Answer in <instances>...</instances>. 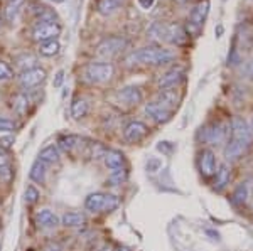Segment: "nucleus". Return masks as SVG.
<instances>
[{
    "label": "nucleus",
    "instance_id": "nucleus-1",
    "mask_svg": "<svg viewBox=\"0 0 253 251\" xmlns=\"http://www.w3.org/2000/svg\"><path fill=\"white\" fill-rule=\"evenodd\" d=\"M175 59V52L170 49H162V47H144L126 56L125 63L128 66L133 64H147V66H162Z\"/></svg>",
    "mask_w": 253,
    "mask_h": 251
},
{
    "label": "nucleus",
    "instance_id": "nucleus-2",
    "mask_svg": "<svg viewBox=\"0 0 253 251\" xmlns=\"http://www.w3.org/2000/svg\"><path fill=\"white\" fill-rule=\"evenodd\" d=\"M120 206V199L113 194L93 192L84 199V209L89 213H112Z\"/></svg>",
    "mask_w": 253,
    "mask_h": 251
},
{
    "label": "nucleus",
    "instance_id": "nucleus-3",
    "mask_svg": "<svg viewBox=\"0 0 253 251\" xmlns=\"http://www.w3.org/2000/svg\"><path fill=\"white\" fill-rule=\"evenodd\" d=\"M115 76L112 63H88L83 70V78L89 83H107Z\"/></svg>",
    "mask_w": 253,
    "mask_h": 251
},
{
    "label": "nucleus",
    "instance_id": "nucleus-4",
    "mask_svg": "<svg viewBox=\"0 0 253 251\" xmlns=\"http://www.w3.org/2000/svg\"><path fill=\"white\" fill-rule=\"evenodd\" d=\"M128 46V40L120 36H112V37L103 39L100 44L96 46V54L101 58H113L118 56L120 52H124Z\"/></svg>",
    "mask_w": 253,
    "mask_h": 251
},
{
    "label": "nucleus",
    "instance_id": "nucleus-5",
    "mask_svg": "<svg viewBox=\"0 0 253 251\" xmlns=\"http://www.w3.org/2000/svg\"><path fill=\"white\" fill-rule=\"evenodd\" d=\"M230 133H231V140H236L240 143L250 147L252 140H253V130L248 125V121L243 118V116H235L230 123Z\"/></svg>",
    "mask_w": 253,
    "mask_h": 251
},
{
    "label": "nucleus",
    "instance_id": "nucleus-6",
    "mask_svg": "<svg viewBox=\"0 0 253 251\" xmlns=\"http://www.w3.org/2000/svg\"><path fill=\"white\" fill-rule=\"evenodd\" d=\"M61 34V26L56 20H44V22H38L32 29V39L36 42H46V40L56 39Z\"/></svg>",
    "mask_w": 253,
    "mask_h": 251
},
{
    "label": "nucleus",
    "instance_id": "nucleus-7",
    "mask_svg": "<svg viewBox=\"0 0 253 251\" xmlns=\"http://www.w3.org/2000/svg\"><path fill=\"white\" fill-rule=\"evenodd\" d=\"M228 133H230V130H228L223 123H219V121L206 125V127H201V130H199V135L203 137V142H205V143H211V145L223 143V142L228 139Z\"/></svg>",
    "mask_w": 253,
    "mask_h": 251
},
{
    "label": "nucleus",
    "instance_id": "nucleus-8",
    "mask_svg": "<svg viewBox=\"0 0 253 251\" xmlns=\"http://www.w3.org/2000/svg\"><path fill=\"white\" fill-rule=\"evenodd\" d=\"M46 70L42 68L36 66L32 70H27V71H22L19 76V83L24 90H32V88H38L39 84H42L46 81Z\"/></svg>",
    "mask_w": 253,
    "mask_h": 251
},
{
    "label": "nucleus",
    "instance_id": "nucleus-9",
    "mask_svg": "<svg viewBox=\"0 0 253 251\" xmlns=\"http://www.w3.org/2000/svg\"><path fill=\"white\" fill-rule=\"evenodd\" d=\"M149 133V128L144 121H138V120H133L130 123L125 125L124 128V140L128 142V143H138L140 140H144Z\"/></svg>",
    "mask_w": 253,
    "mask_h": 251
},
{
    "label": "nucleus",
    "instance_id": "nucleus-10",
    "mask_svg": "<svg viewBox=\"0 0 253 251\" xmlns=\"http://www.w3.org/2000/svg\"><path fill=\"white\" fill-rule=\"evenodd\" d=\"M117 98L125 107H137V105L142 103L144 95H142V90L138 86H125L117 91Z\"/></svg>",
    "mask_w": 253,
    "mask_h": 251
},
{
    "label": "nucleus",
    "instance_id": "nucleus-11",
    "mask_svg": "<svg viewBox=\"0 0 253 251\" xmlns=\"http://www.w3.org/2000/svg\"><path fill=\"white\" fill-rule=\"evenodd\" d=\"M198 167L199 172L203 174L205 177H211L214 176L216 172V155L213 150L210 148H203L198 155Z\"/></svg>",
    "mask_w": 253,
    "mask_h": 251
},
{
    "label": "nucleus",
    "instance_id": "nucleus-12",
    "mask_svg": "<svg viewBox=\"0 0 253 251\" xmlns=\"http://www.w3.org/2000/svg\"><path fill=\"white\" fill-rule=\"evenodd\" d=\"M208 14H210V0H201V2H198L193 7L187 22L193 24L196 27H199V29H203V24H205Z\"/></svg>",
    "mask_w": 253,
    "mask_h": 251
},
{
    "label": "nucleus",
    "instance_id": "nucleus-13",
    "mask_svg": "<svg viewBox=\"0 0 253 251\" xmlns=\"http://www.w3.org/2000/svg\"><path fill=\"white\" fill-rule=\"evenodd\" d=\"M184 79V70L182 68H172V70L166 71L164 74L159 78V88L166 90V88H175L181 81Z\"/></svg>",
    "mask_w": 253,
    "mask_h": 251
},
{
    "label": "nucleus",
    "instance_id": "nucleus-14",
    "mask_svg": "<svg viewBox=\"0 0 253 251\" xmlns=\"http://www.w3.org/2000/svg\"><path fill=\"white\" fill-rule=\"evenodd\" d=\"M145 113L154 121H157V123H166V121L170 120V110L164 108L159 101H150V103H147Z\"/></svg>",
    "mask_w": 253,
    "mask_h": 251
},
{
    "label": "nucleus",
    "instance_id": "nucleus-15",
    "mask_svg": "<svg viewBox=\"0 0 253 251\" xmlns=\"http://www.w3.org/2000/svg\"><path fill=\"white\" fill-rule=\"evenodd\" d=\"M157 101L164 108L172 111L174 108H177L179 103H181V93L175 90V88H166V90H161V93H159Z\"/></svg>",
    "mask_w": 253,
    "mask_h": 251
},
{
    "label": "nucleus",
    "instance_id": "nucleus-16",
    "mask_svg": "<svg viewBox=\"0 0 253 251\" xmlns=\"http://www.w3.org/2000/svg\"><path fill=\"white\" fill-rule=\"evenodd\" d=\"M61 222V219L58 217V214L51 209H41V211L36 213V224L39 228H44V229H52L56 228Z\"/></svg>",
    "mask_w": 253,
    "mask_h": 251
},
{
    "label": "nucleus",
    "instance_id": "nucleus-17",
    "mask_svg": "<svg viewBox=\"0 0 253 251\" xmlns=\"http://www.w3.org/2000/svg\"><path fill=\"white\" fill-rule=\"evenodd\" d=\"M187 40V34L184 31V27L181 26V24H167V39L166 42L169 44H175V46H182V44H186Z\"/></svg>",
    "mask_w": 253,
    "mask_h": 251
},
{
    "label": "nucleus",
    "instance_id": "nucleus-18",
    "mask_svg": "<svg viewBox=\"0 0 253 251\" xmlns=\"http://www.w3.org/2000/svg\"><path fill=\"white\" fill-rule=\"evenodd\" d=\"M38 160H41L42 164H46V165L59 164V160H61L59 147H58V145H54V143H51V145H47V147H44L42 150L39 152Z\"/></svg>",
    "mask_w": 253,
    "mask_h": 251
},
{
    "label": "nucleus",
    "instance_id": "nucleus-19",
    "mask_svg": "<svg viewBox=\"0 0 253 251\" xmlns=\"http://www.w3.org/2000/svg\"><path fill=\"white\" fill-rule=\"evenodd\" d=\"M247 148H248L247 145L240 143V142L228 140L226 147H224V157H226V160L235 162V160H238L240 157H243V153L247 152Z\"/></svg>",
    "mask_w": 253,
    "mask_h": 251
},
{
    "label": "nucleus",
    "instance_id": "nucleus-20",
    "mask_svg": "<svg viewBox=\"0 0 253 251\" xmlns=\"http://www.w3.org/2000/svg\"><path fill=\"white\" fill-rule=\"evenodd\" d=\"M231 179V167L228 164H221L219 169L214 172V189L216 191H223Z\"/></svg>",
    "mask_w": 253,
    "mask_h": 251
},
{
    "label": "nucleus",
    "instance_id": "nucleus-21",
    "mask_svg": "<svg viewBox=\"0 0 253 251\" xmlns=\"http://www.w3.org/2000/svg\"><path fill=\"white\" fill-rule=\"evenodd\" d=\"M84 222H86V216L80 211H68L61 217V224H63L64 228H80Z\"/></svg>",
    "mask_w": 253,
    "mask_h": 251
},
{
    "label": "nucleus",
    "instance_id": "nucleus-22",
    "mask_svg": "<svg viewBox=\"0 0 253 251\" xmlns=\"http://www.w3.org/2000/svg\"><path fill=\"white\" fill-rule=\"evenodd\" d=\"M24 3H26V0H9V2L5 3V7H3V19L9 24H14L19 12L22 10Z\"/></svg>",
    "mask_w": 253,
    "mask_h": 251
},
{
    "label": "nucleus",
    "instance_id": "nucleus-23",
    "mask_svg": "<svg viewBox=\"0 0 253 251\" xmlns=\"http://www.w3.org/2000/svg\"><path fill=\"white\" fill-rule=\"evenodd\" d=\"M58 143L66 153H73L75 150H78L81 145H83V139L78 135H61Z\"/></svg>",
    "mask_w": 253,
    "mask_h": 251
},
{
    "label": "nucleus",
    "instance_id": "nucleus-24",
    "mask_svg": "<svg viewBox=\"0 0 253 251\" xmlns=\"http://www.w3.org/2000/svg\"><path fill=\"white\" fill-rule=\"evenodd\" d=\"M14 63L19 70L27 71V70H32V68L38 66V58H36L34 54H31V52H20V54H17L14 58Z\"/></svg>",
    "mask_w": 253,
    "mask_h": 251
},
{
    "label": "nucleus",
    "instance_id": "nucleus-25",
    "mask_svg": "<svg viewBox=\"0 0 253 251\" xmlns=\"http://www.w3.org/2000/svg\"><path fill=\"white\" fill-rule=\"evenodd\" d=\"M103 160H105V165H107V169H110V171H115V169L124 167L125 155L120 150H108Z\"/></svg>",
    "mask_w": 253,
    "mask_h": 251
},
{
    "label": "nucleus",
    "instance_id": "nucleus-26",
    "mask_svg": "<svg viewBox=\"0 0 253 251\" xmlns=\"http://www.w3.org/2000/svg\"><path fill=\"white\" fill-rule=\"evenodd\" d=\"M147 36H149L152 40H157V42H166V39H167V24L154 22L152 26L147 29Z\"/></svg>",
    "mask_w": 253,
    "mask_h": 251
},
{
    "label": "nucleus",
    "instance_id": "nucleus-27",
    "mask_svg": "<svg viewBox=\"0 0 253 251\" xmlns=\"http://www.w3.org/2000/svg\"><path fill=\"white\" fill-rule=\"evenodd\" d=\"M120 7V0H96V12L100 15H113Z\"/></svg>",
    "mask_w": 253,
    "mask_h": 251
},
{
    "label": "nucleus",
    "instance_id": "nucleus-28",
    "mask_svg": "<svg viewBox=\"0 0 253 251\" xmlns=\"http://www.w3.org/2000/svg\"><path fill=\"white\" fill-rule=\"evenodd\" d=\"M88 110H89L88 101L84 100V98H76V100L71 103V116H73L75 120L84 118V116L88 115Z\"/></svg>",
    "mask_w": 253,
    "mask_h": 251
},
{
    "label": "nucleus",
    "instance_id": "nucleus-29",
    "mask_svg": "<svg viewBox=\"0 0 253 251\" xmlns=\"http://www.w3.org/2000/svg\"><path fill=\"white\" fill-rule=\"evenodd\" d=\"M46 174H47V165L42 164L41 160H36L31 167L29 177H31V180L38 182V184H42V182L46 180Z\"/></svg>",
    "mask_w": 253,
    "mask_h": 251
},
{
    "label": "nucleus",
    "instance_id": "nucleus-30",
    "mask_svg": "<svg viewBox=\"0 0 253 251\" xmlns=\"http://www.w3.org/2000/svg\"><path fill=\"white\" fill-rule=\"evenodd\" d=\"M59 51H61V44L56 39L39 44V54L44 56V58H52V56L59 54Z\"/></svg>",
    "mask_w": 253,
    "mask_h": 251
},
{
    "label": "nucleus",
    "instance_id": "nucleus-31",
    "mask_svg": "<svg viewBox=\"0 0 253 251\" xmlns=\"http://www.w3.org/2000/svg\"><path fill=\"white\" fill-rule=\"evenodd\" d=\"M248 196H250L248 185L245 184V182H242V184L236 185L233 196H231V202H233V204H236V206H242V204H245V202H247Z\"/></svg>",
    "mask_w": 253,
    "mask_h": 251
},
{
    "label": "nucleus",
    "instance_id": "nucleus-32",
    "mask_svg": "<svg viewBox=\"0 0 253 251\" xmlns=\"http://www.w3.org/2000/svg\"><path fill=\"white\" fill-rule=\"evenodd\" d=\"M88 152L93 160H100V159H105L108 148L105 147L103 143H100V142H91V143H88Z\"/></svg>",
    "mask_w": 253,
    "mask_h": 251
},
{
    "label": "nucleus",
    "instance_id": "nucleus-33",
    "mask_svg": "<svg viewBox=\"0 0 253 251\" xmlns=\"http://www.w3.org/2000/svg\"><path fill=\"white\" fill-rule=\"evenodd\" d=\"M27 105H29V100H27L26 95L19 93V95L14 96V101H12V108H14L15 113H19V115H24V113L27 111Z\"/></svg>",
    "mask_w": 253,
    "mask_h": 251
},
{
    "label": "nucleus",
    "instance_id": "nucleus-34",
    "mask_svg": "<svg viewBox=\"0 0 253 251\" xmlns=\"http://www.w3.org/2000/svg\"><path fill=\"white\" fill-rule=\"evenodd\" d=\"M126 176H128V172H126L124 167L112 171V174H110V177H108L110 185H120L122 182H125V180H126Z\"/></svg>",
    "mask_w": 253,
    "mask_h": 251
},
{
    "label": "nucleus",
    "instance_id": "nucleus-35",
    "mask_svg": "<svg viewBox=\"0 0 253 251\" xmlns=\"http://www.w3.org/2000/svg\"><path fill=\"white\" fill-rule=\"evenodd\" d=\"M39 197H41V194L38 191V187L32 184L27 185L26 191H24V199H26L27 204H36V202L39 201Z\"/></svg>",
    "mask_w": 253,
    "mask_h": 251
},
{
    "label": "nucleus",
    "instance_id": "nucleus-36",
    "mask_svg": "<svg viewBox=\"0 0 253 251\" xmlns=\"http://www.w3.org/2000/svg\"><path fill=\"white\" fill-rule=\"evenodd\" d=\"M17 128V123L14 120L9 118V116L0 115V133H10Z\"/></svg>",
    "mask_w": 253,
    "mask_h": 251
},
{
    "label": "nucleus",
    "instance_id": "nucleus-37",
    "mask_svg": "<svg viewBox=\"0 0 253 251\" xmlns=\"http://www.w3.org/2000/svg\"><path fill=\"white\" fill-rule=\"evenodd\" d=\"M14 78V70L5 63V61L0 59V81H9Z\"/></svg>",
    "mask_w": 253,
    "mask_h": 251
},
{
    "label": "nucleus",
    "instance_id": "nucleus-38",
    "mask_svg": "<svg viewBox=\"0 0 253 251\" xmlns=\"http://www.w3.org/2000/svg\"><path fill=\"white\" fill-rule=\"evenodd\" d=\"M12 179V169L9 165H3V167H0V180L3 182H10Z\"/></svg>",
    "mask_w": 253,
    "mask_h": 251
},
{
    "label": "nucleus",
    "instance_id": "nucleus-39",
    "mask_svg": "<svg viewBox=\"0 0 253 251\" xmlns=\"http://www.w3.org/2000/svg\"><path fill=\"white\" fill-rule=\"evenodd\" d=\"M14 137L12 135H7V137H0V148H10L12 145H14Z\"/></svg>",
    "mask_w": 253,
    "mask_h": 251
},
{
    "label": "nucleus",
    "instance_id": "nucleus-40",
    "mask_svg": "<svg viewBox=\"0 0 253 251\" xmlns=\"http://www.w3.org/2000/svg\"><path fill=\"white\" fill-rule=\"evenodd\" d=\"M44 251H64V250L58 241H49L46 245V248H44Z\"/></svg>",
    "mask_w": 253,
    "mask_h": 251
},
{
    "label": "nucleus",
    "instance_id": "nucleus-41",
    "mask_svg": "<svg viewBox=\"0 0 253 251\" xmlns=\"http://www.w3.org/2000/svg\"><path fill=\"white\" fill-rule=\"evenodd\" d=\"M137 2L144 10H150L154 7V3H156V0H137Z\"/></svg>",
    "mask_w": 253,
    "mask_h": 251
},
{
    "label": "nucleus",
    "instance_id": "nucleus-42",
    "mask_svg": "<svg viewBox=\"0 0 253 251\" xmlns=\"http://www.w3.org/2000/svg\"><path fill=\"white\" fill-rule=\"evenodd\" d=\"M61 83H63V71L58 72V78L54 81V86H61Z\"/></svg>",
    "mask_w": 253,
    "mask_h": 251
},
{
    "label": "nucleus",
    "instance_id": "nucleus-43",
    "mask_svg": "<svg viewBox=\"0 0 253 251\" xmlns=\"http://www.w3.org/2000/svg\"><path fill=\"white\" fill-rule=\"evenodd\" d=\"M3 165H7V155L0 152V167H3Z\"/></svg>",
    "mask_w": 253,
    "mask_h": 251
},
{
    "label": "nucleus",
    "instance_id": "nucleus-44",
    "mask_svg": "<svg viewBox=\"0 0 253 251\" xmlns=\"http://www.w3.org/2000/svg\"><path fill=\"white\" fill-rule=\"evenodd\" d=\"M115 251H130L128 248H125V246H120V248H117Z\"/></svg>",
    "mask_w": 253,
    "mask_h": 251
},
{
    "label": "nucleus",
    "instance_id": "nucleus-45",
    "mask_svg": "<svg viewBox=\"0 0 253 251\" xmlns=\"http://www.w3.org/2000/svg\"><path fill=\"white\" fill-rule=\"evenodd\" d=\"M175 2H179V3H186V2H189V0H175Z\"/></svg>",
    "mask_w": 253,
    "mask_h": 251
},
{
    "label": "nucleus",
    "instance_id": "nucleus-46",
    "mask_svg": "<svg viewBox=\"0 0 253 251\" xmlns=\"http://www.w3.org/2000/svg\"><path fill=\"white\" fill-rule=\"evenodd\" d=\"M250 72H252V76H253V61L250 63Z\"/></svg>",
    "mask_w": 253,
    "mask_h": 251
},
{
    "label": "nucleus",
    "instance_id": "nucleus-47",
    "mask_svg": "<svg viewBox=\"0 0 253 251\" xmlns=\"http://www.w3.org/2000/svg\"><path fill=\"white\" fill-rule=\"evenodd\" d=\"M0 27H2V17H0Z\"/></svg>",
    "mask_w": 253,
    "mask_h": 251
}]
</instances>
